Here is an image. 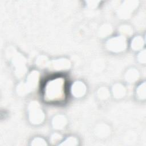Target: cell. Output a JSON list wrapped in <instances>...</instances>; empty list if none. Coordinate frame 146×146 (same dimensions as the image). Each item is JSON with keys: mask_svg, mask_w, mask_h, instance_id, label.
Wrapping results in <instances>:
<instances>
[{"mask_svg": "<svg viewBox=\"0 0 146 146\" xmlns=\"http://www.w3.org/2000/svg\"><path fill=\"white\" fill-rule=\"evenodd\" d=\"M59 79H55L52 80L51 83H49V84L51 85V87L48 84L47 85L46 90H51V91H46V92L51 91L50 93L47 94V96L51 94V96L49 98L50 100L51 99L52 101H58L57 99L59 97L60 99L63 93L64 94V87L63 88L64 85H63V83L62 82V79H60L59 82Z\"/></svg>", "mask_w": 146, "mask_h": 146, "instance_id": "1", "label": "cell"}]
</instances>
